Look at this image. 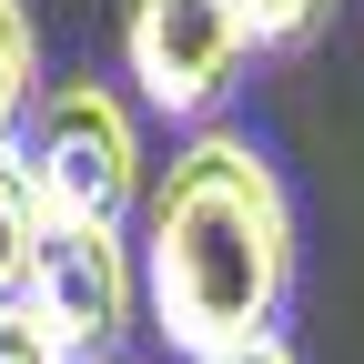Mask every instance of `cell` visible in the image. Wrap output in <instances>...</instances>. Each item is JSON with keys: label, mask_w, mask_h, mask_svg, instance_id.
I'll list each match as a JSON object with an SVG mask.
<instances>
[{"label": "cell", "mask_w": 364, "mask_h": 364, "mask_svg": "<svg viewBox=\"0 0 364 364\" xmlns=\"http://www.w3.org/2000/svg\"><path fill=\"white\" fill-rule=\"evenodd\" d=\"M233 364H294V354H284V334H273V344H253V354H233Z\"/></svg>", "instance_id": "obj_9"}, {"label": "cell", "mask_w": 364, "mask_h": 364, "mask_svg": "<svg viewBox=\"0 0 364 364\" xmlns=\"http://www.w3.org/2000/svg\"><path fill=\"white\" fill-rule=\"evenodd\" d=\"M253 61L233 0H122V81L162 122H213Z\"/></svg>", "instance_id": "obj_3"}, {"label": "cell", "mask_w": 364, "mask_h": 364, "mask_svg": "<svg viewBox=\"0 0 364 364\" xmlns=\"http://www.w3.org/2000/svg\"><path fill=\"white\" fill-rule=\"evenodd\" d=\"M21 172L41 193V223H102L122 233L142 213V182H152V152H142V122L112 81H41V102L21 122Z\"/></svg>", "instance_id": "obj_2"}, {"label": "cell", "mask_w": 364, "mask_h": 364, "mask_svg": "<svg viewBox=\"0 0 364 364\" xmlns=\"http://www.w3.org/2000/svg\"><path fill=\"white\" fill-rule=\"evenodd\" d=\"M233 11H243V41H253V51H304V41L334 21V0H233Z\"/></svg>", "instance_id": "obj_7"}, {"label": "cell", "mask_w": 364, "mask_h": 364, "mask_svg": "<svg viewBox=\"0 0 364 364\" xmlns=\"http://www.w3.org/2000/svg\"><path fill=\"white\" fill-rule=\"evenodd\" d=\"M132 304H142V273H132V243L122 233H102V223H41V253L21 273V314L71 364L102 354L132 324Z\"/></svg>", "instance_id": "obj_4"}, {"label": "cell", "mask_w": 364, "mask_h": 364, "mask_svg": "<svg viewBox=\"0 0 364 364\" xmlns=\"http://www.w3.org/2000/svg\"><path fill=\"white\" fill-rule=\"evenodd\" d=\"M41 31H31V0H0V152L21 142V122H31V102H41Z\"/></svg>", "instance_id": "obj_5"}, {"label": "cell", "mask_w": 364, "mask_h": 364, "mask_svg": "<svg viewBox=\"0 0 364 364\" xmlns=\"http://www.w3.org/2000/svg\"><path fill=\"white\" fill-rule=\"evenodd\" d=\"M0 364H71V354H61L51 334H41L21 304H0Z\"/></svg>", "instance_id": "obj_8"}, {"label": "cell", "mask_w": 364, "mask_h": 364, "mask_svg": "<svg viewBox=\"0 0 364 364\" xmlns=\"http://www.w3.org/2000/svg\"><path fill=\"white\" fill-rule=\"evenodd\" d=\"M31 253H41V193H31L21 152H0V304H21Z\"/></svg>", "instance_id": "obj_6"}, {"label": "cell", "mask_w": 364, "mask_h": 364, "mask_svg": "<svg viewBox=\"0 0 364 364\" xmlns=\"http://www.w3.org/2000/svg\"><path fill=\"white\" fill-rule=\"evenodd\" d=\"M142 273L152 334L182 364H233L253 344L284 334V294H294V203L243 132H193L152 182H142Z\"/></svg>", "instance_id": "obj_1"}]
</instances>
